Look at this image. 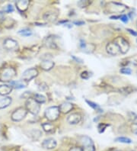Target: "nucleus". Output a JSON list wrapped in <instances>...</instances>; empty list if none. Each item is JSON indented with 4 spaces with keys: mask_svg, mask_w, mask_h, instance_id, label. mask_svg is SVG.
I'll return each mask as SVG.
<instances>
[{
    "mask_svg": "<svg viewBox=\"0 0 137 151\" xmlns=\"http://www.w3.org/2000/svg\"><path fill=\"white\" fill-rule=\"evenodd\" d=\"M26 109L29 111L31 114H37L40 111V105L34 99H28L26 101Z\"/></svg>",
    "mask_w": 137,
    "mask_h": 151,
    "instance_id": "obj_1",
    "label": "nucleus"
},
{
    "mask_svg": "<svg viewBox=\"0 0 137 151\" xmlns=\"http://www.w3.org/2000/svg\"><path fill=\"white\" fill-rule=\"evenodd\" d=\"M60 115V109L57 106L48 108L45 111V116L49 121H55Z\"/></svg>",
    "mask_w": 137,
    "mask_h": 151,
    "instance_id": "obj_2",
    "label": "nucleus"
},
{
    "mask_svg": "<svg viewBox=\"0 0 137 151\" xmlns=\"http://www.w3.org/2000/svg\"><path fill=\"white\" fill-rule=\"evenodd\" d=\"M113 42L119 47L121 53H122V54H126L128 50H129V48H130V45H129L127 41L121 37H117Z\"/></svg>",
    "mask_w": 137,
    "mask_h": 151,
    "instance_id": "obj_3",
    "label": "nucleus"
},
{
    "mask_svg": "<svg viewBox=\"0 0 137 151\" xmlns=\"http://www.w3.org/2000/svg\"><path fill=\"white\" fill-rule=\"evenodd\" d=\"M26 114H27V110L24 108H19L12 113L11 119L15 122H20L26 116Z\"/></svg>",
    "mask_w": 137,
    "mask_h": 151,
    "instance_id": "obj_4",
    "label": "nucleus"
},
{
    "mask_svg": "<svg viewBox=\"0 0 137 151\" xmlns=\"http://www.w3.org/2000/svg\"><path fill=\"white\" fill-rule=\"evenodd\" d=\"M108 10L110 12H122L126 9V6L117 2H110L108 5Z\"/></svg>",
    "mask_w": 137,
    "mask_h": 151,
    "instance_id": "obj_5",
    "label": "nucleus"
},
{
    "mask_svg": "<svg viewBox=\"0 0 137 151\" xmlns=\"http://www.w3.org/2000/svg\"><path fill=\"white\" fill-rule=\"evenodd\" d=\"M15 76V70L13 68H7L4 70L1 75V81L8 82Z\"/></svg>",
    "mask_w": 137,
    "mask_h": 151,
    "instance_id": "obj_6",
    "label": "nucleus"
},
{
    "mask_svg": "<svg viewBox=\"0 0 137 151\" xmlns=\"http://www.w3.org/2000/svg\"><path fill=\"white\" fill-rule=\"evenodd\" d=\"M38 74V72L36 69L31 68L28 69V70H25L23 74H22V79H24V81H30L31 79H32L33 78L36 77L37 76Z\"/></svg>",
    "mask_w": 137,
    "mask_h": 151,
    "instance_id": "obj_7",
    "label": "nucleus"
},
{
    "mask_svg": "<svg viewBox=\"0 0 137 151\" xmlns=\"http://www.w3.org/2000/svg\"><path fill=\"white\" fill-rule=\"evenodd\" d=\"M4 47L8 50H16L18 49V42L11 38H7L3 43Z\"/></svg>",
    "mask_w": 137,
    "mask_h": 151,
    "instance_id": "obj_8",
    "label": "nucleus"
},
{
    "mask_svg": "<svg viewBox=\"0 0 137 151\" xmlns=\"http://www.w3.org/2000/svg\"><path fill=\"white\" fill-rule=\"evenodd\" d=\"M106 49L107 51H108L110 54H111V55H117V54L121 53L120 48H119V47L117 46V44L114 42L109 43V44L107 45Z\"/></svg>",
    "mask_w": 137,
    "mask_h": 151,
    "instance_id": "obj_9",
    "label": "nucleus"
},
{
    "mask_svg": "<svg viewBox=\"0 0 137 151\" xmlns=\"http://www.w3.org/2000/svg\"><path fill=\"white\" fill-rule=\"evenodd\" d=\"M43 147L47 150H51L57 147V141L53 138L46 139L42 144Z\"/></svg>",
    "mask_w": 137,
    "mask_h": 151,
    "instance_id": "obj_10",
    "label": "nucleus"
},
{
    "mask_svg": "<svg viewBox=\"0 0 137 151\" xmlns=\"http://www.w3.org/2000/svg\"><path fill=\"white\" fill-rule=\"evenodd\" d=\"M81 119H82V117H81L80 114H78V113H73L68 117L67 121L71 124H75L79 123Z\"/></svg>",
    "mask_w": 137,
    "mask_h": 151,
    "instance_id": "obj_11",
    "label": "nucleus"
},
{
    "mask_svg": "<svg viewBox=\"0 0 137 151\" xmlns=\"http://www.w3.org/2000/svg\"><path fill=\"white\" fill-rule=\"evenodd\" d=\"M28 5H29V1L27 0H20L16 2L17 9L20 12L25 11L28 7Z\"/></svg>",
    "mask_w": 137,
    "mask_h": 151,
    "instance_id": "obj_12",
    "label": "nucleus"
},
{
    "mask_svg": "<svg viewBox=\"0 0 137 151\" xmlns=\"http://www.w3.org/2000/svg\"><path fill=\"white\" fill-rule=\"evenodd\" d=\"M59 109H60V111H62L64 114H66L72 111V109H73V105L70 102H65V103H62Z\"/></svg>",
    "mask_w": 137,
    "mask_h": 151,
    "instance_id": "obj_13",
    "label": "nucleus"
},
{
    "mask_svg": "<svg viewBox=\"0 0 137 151\" xmlns=\"http://www.w3.org/2000/svg\"><path fill=\"white\" fill-rule=\"evenodd\" d=\"M81 47L85 51V53H92L95 50V46L94 44H85V43H82L81 44Z\"/></svg>",
    "mask_w": 137,
    "mask_h": 151,
    "instance_id": "obj_14",
    "label": "nucleus"
},
{
    "mask_svg": "<svg viewBox=\"0 0 137 151\" xmlns=\"http://www.w3.org/2000/svg\"><path fill=\"white\" fill-rule=\"evenodd\" d=\"M53 66H54V63L52 62L51 60H44L42 63H40L41 68L44 70H51L53 67Z\"/></svg>",
    "mask_w": 137,
    "mask_h": 151,
    "instance_id": "obj_15",
    "label": "nucleus"
},
{
    "mask_svg": "<svg viewBox=\"0 0 137 151\" xmlns=\"http://www.w3.org/2000/svg\"><path fill=\"white\" fill-rule=\"evenodd\" d=\"M12 90V87L8 85L0 86V95L1 96H6L9 95Z\"/></svg>",
    "mask_w": 137,
    "mask_h": 151,
    "instance_id": "obj_16",
    "label": "nucleus"
},
{
    "mask_svg": "<svg viewBox=\"0 0 137 151\" xmlns=\"http://www.w3.org/2000/svg\"><path fill=\"white\" fill-rule=\"evenodd\" d=\"M11 103V99L10 97H5L0 99V109H5L9 106Z\"/></svg>",
    "mask_w": 137,
    "mask_h": 151,
    "instance_id": "obj_17",
    "label": "nucleus"
},
{
    "mask_svg": "<svg viewBox=\"0 0 137 151\" xmlns=\"http://www.w3.org/2000/svg\"><path fill=\"white\" fill-rule=\"evenodd\" d=\"M80 142L83 147H87V146L94 145L92 140H91L90 137H87V136L82 137H81Z\"/></svg>",
    "mask_w": 137,
    "mask_h": 151,
    "instance_id": "obj_18",
    "label": "nucleus"
},
{
    "mask_svg": "<svg viewBox=\"0 0 137 151\" xmlns=\"http://www.w3.org/2000/svg\"><path fill=\"white\" fill-rule=\"evenodd\" d=\"M10 85L11 87H14L15 88H23L26 87L27 84L24 83V81H13L10 83Z\"/></svg>",
    "mask_w": 137,
    "mask_h": 151,
    "instance_id": "obj_19",
    "label": "nucleus"
},
{
    "mask_svg": "<svg viewBox=\"0 0 137 151\" xmlns=\"http://www.w3.org/2000/svg\"><path fill=\"white\" fill-rule=\"evenodd\" d=\"M45 45L49 48H56L57 47V45H56V43H55L54 41H53V37H49L46 39Z\"/></svg>",
    "mask_w": 137,
    "mask_h": 151,
    "instance_id": "obj_20",
    "label": "nucleus"
},
{
    "mask_svg": "<svg viewBox=\"0 0 137 151\" xmlns=\"http://www.w3.org/2000/svg\"><path fill=\"white\" fill-rule=\"evenodd\" d=\"M18 34H20L21 35L24 36V37H29V36L32 35V32H31V30L27 29V28H24V29L20 30L18 32Z\"/></svg>",
    "mask_w": 137,
    "mask_h": 151,
    "instance_id": "obj_21",
    "label": "nucleus"
},
{
    "mask_svg": "<svg viewBox=\"0 0 137 151\" xmlns=\"http://www.w3.org/2000/svg\"><path fill=\"white\" fill-rule=\"evenodd\" d=\"M34 99L37 102V103H44L46 101V98L44 96L40 94H36L34 96Z\"/></svg>",
    "mask_w": 137,
    "mask_h": 151,
    "instance_id": "obj_22",
    "label": "nucleus"
},
{
    "mask_svg": "<svg viewBox=\"0 0 137 151\" xmlns=\"http://www.w3.org/2000/svg\"><path fill=\"white\" fill-rule=\"evenodd\" d=\"M57 18V15H53V13L52 12H47L44 15V19L46 20L50 21V22H53V21L55 20V19Z\"/></svg>",
    "mask_w": 137,
    "mask_h": 151,
    "instance_id": "obj_23",
    "label": "nucleus"
},
{
    "mask_svg": "<svg viewBox=\"0 0 137 151\" xmlns=\"http://www.w3.org/2000/svg\"><path fill=\"white\" fill-rule=\"evenodd\" d=\"M43 128L46 132H50L53 130V126L49 123H44L42 124Z\"/></svg>",
    "mask_w": 137,
    "mask_h": 151,
    "instance_id": "obj_24",
    "label": "nucleus"
},
{
    "mask_svg": "<svg viewBox=\"0 0 137 151\" xmlns=\"http://www.w3.org/2000/svg\"><path fill=\"white\" fill-rule=\"evenodd\" d=\"M116 141L121 142V143H125V144H130L131 143V140L127 137H118L116 139Z\"/></svg>",
    "mask_w": 137,
    "mask_h": 151,
    "instance_id": "obj_25",
    "label": "nucleus"
},
{
    "mask_svg": "<svg viewBox=\"0 0 137 151\" xmlns=\"http://www.w3.org/2000/svg\"><path fill=\"white\" fill-rule=\"evenodd\" d=\"M87 101V103H88V105H89L91 108H93L94 109H96V110H98L99 111H101V110H100V107H99V106L97 105V104L94 103V102H92V101Z\"/></svg>",
    "mask_w": 137,
    "mask_h": 151,
    "instance_id": "obj_26",
    "label": "nucleus"
},
{
    "mask_svg": "<svg viewBox=\"0 0 137 151\" xmlns=\"http://www.w3.org/2000/svg\"><path fill=\"white\" fill-rule=\"evenodd\" d=\"M82 151H95V146L94 145H90L87 146V147H83L82 148Z\"/></svg>",
    "mask_w": 137,
    "mask_h": 151,
    "instance_id": "obj_27",
    "label": "nucleus"
},
{
    "mask_svg": "<svg viewBox=\"0 0 137 151\" xmlns=\"http://www.w3.org/2000/svg\"><path fill=\"white\" fill-rule=\"evenodd\" d=\"M4 11L6 12H11L14 11V8H13L11 5H7L5 7V9H4Z\"/></svg>",
    "mask_w": 137,
    "mask_h": 151,
    "instance_id": "obj_28",
    "label": "nucleus"
},
{
    "mask_svg": "<svg viewBox=\"0 0 137 151\" xmlns=\"http://www.w3.org/2000/svg\"><path fill=\"white\" fill-rule=\"evenodd\" d=\"M121 72L123 74H131V70L129 68H123L121 70Z\"/></svg>",
    "mask_w": 137,
    "mask_h": 151,
    "instance_id": "obj_29",
    "label": "nucleus"
},
{
    "mask_svg": "<svg viewBox=\"0 0 137 151\" xmlns=\"http://www.w3.org/2000/svg\"><path fill=\"white\" fill-rule=\"evenodd\" d=\"M131 128H132V131L137 134V123H134L133 124V125L131 126Z\"/></svg>",
    "mask_w": 137,
    "mask_h": 151,
    "instance_id": "obj_30",
    "label": "nucleus"
},
{
    "mask_svg": "<svg viewBox=\"0 0 137 151\" xmlns=\"http://www.w3.org/2000/svg\"><path fill=\"white\" fill-rule=\"evenodd\" d=\"M81 76H82V78H83V79H88L90 76V74L88 72H83L82 73V75H81Z\"/></svg>",
    "mask_w": 137,
    "mask_h": 151,
    "instance_id": "obj_31",
    "label": "nucleus"
},
{
    "mask_svg": "<svg viewBox=\"0 0 137 151\" xmlns=\"http://www.w3.org/2000/svg\"><path fill=\"white\" fill-rule=\"evenodd\" d=\"M121 20H122L123 22H128V18H127V16H126V15H122V16L121 17Z\"/></svg>",
    "mask_w": 137,
    "mask_h": 151,
    "instance_id": "obj_32",
    "label": "nucleus"
},
{
    "mask_svg": "<svg viewBox=\"0 0 137 151\" xmlns=\"http://www.w3.org/2000/svg\"><path fill=\"white\" fill-rule=\"evenodd\" d=\"M70 151H82V150L79 147H73Z\"/></svg>",
    "mask_w": 137,
    "mask_h": 151,
    "instance_id": "obj_33",
    "label": "nucleus"
},
{
    "mask_svg": "<svg viewBox=\"0 0 137 151\" xmlns=\"http://www.w3.org/2000/svg\"><path fill=\"white\" fill-rule=\"evenodd\" d=\"M74 23H75V24H78V25H82V24H85L84 22H75Z\"/></svg>",
    "mask_w": 137,
    "mask_h": 151,
    "instance_id": "obj_34",
    "label": "nucleus"
},
{
    "mask_svg": "<svg viewBox=\"0 0 137 151\" xmlns=\"http://www.w3.org/2000/svg\"><path fill=\"white\" fill-rule=\"evenodd\" d=\"M128 31H129V32H130V33L132 34V35H135V36H136V35H137V33H136V32H134V31H133V30H131V29H128Z\"/></svg>",
    "mask_w": 137,
    "mask_h": 151,
    "instance_id": "obj_35",
    "label": "nucleus"
},
{
    "mask_svg": "<svg viewBox=\"0 0 137 151\" xmlns=\"http://www.w3.org/2000/svg\"><path fill=\"white\" fill-rule=\"evenodd\" d=\"M2 19V13L0 12V20Z\"/></svg>",
    "mask_w": 137,
    "mask_h": 151,
    "instance_id": "obj_36",
    "label": "nucleus"
},
{
    "mask_svg": "<svg viewBox=\"0 0 137 151\" xmlns=\"http://www.w3.org/2000/svg\"><path fill=\"white\" fill-rule=\"evenodd\" d=\"M114 151H120V150H114Z\"/></svg>",
    "mask_w": 137,
    "mask_h": 151,
    "instance_id": "obj_37",
    "label": "nucleus"
}]
</instances>
